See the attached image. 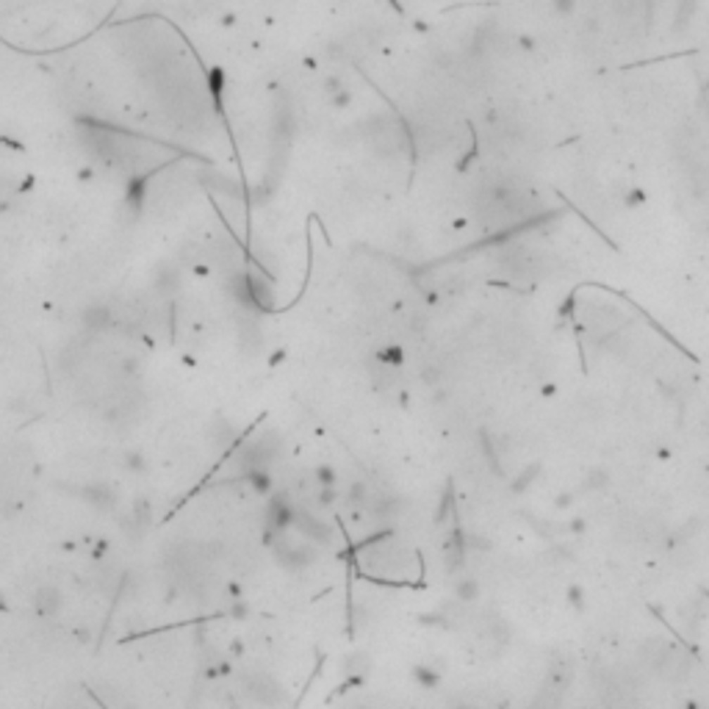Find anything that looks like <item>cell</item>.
I'll return each instance as SVG.
<instances>
[{
	"label": "cell",
	"instance_id": "6da1fadb",
	"mask_svg": "<svg viewBox=\"0 0 709 709\" xmlns=\"http://www.w3.org/2000/svg\"><path fill=\"white\" fill-rule=\"evenodd\" d=\"M551 11L560 17H571L576 11V0H551Z\"/></svg>",
	"mask_w": 709,
	"mask_h": 709
},
{
	"label": "cell",
	"instance_id": "7a4b0ae2",
	"mask_svg": "<svg viewBox=\"0 0 709 709\" xmlns=\"http://www.w3.org/2000/svg\"><path fill=\"white\" fill-rule=\"evenodd\" d=\"M568 601L576 604V607H582V587H571L568 590Z\"/></svg>",
	"mask_w": 709,
	"mask_h": 709
}]
</instances>
